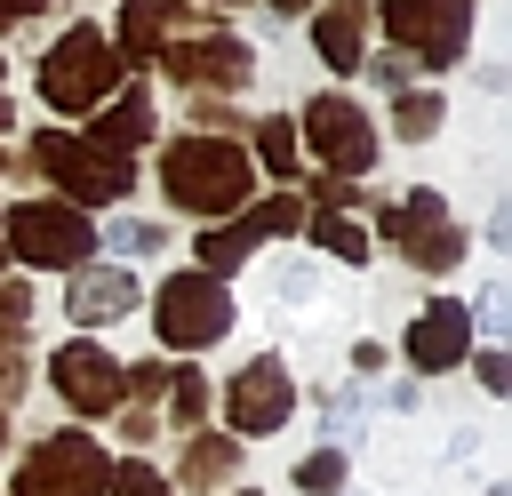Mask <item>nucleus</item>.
<instances>
[{
    "label": "nucleus",
    "instance_id": "1",
    "mask_svg": "<svg viewBox=\"0 0 512 496\" xmlns=\"http://www.w3.org/2000/svg\"><path fill=\"white\" fill-rule=\"evenodd\" d=\"M160 184H168V200L192 208V216H232V208L248 200L256 168H248V152H240L232 136H176L168 160H160Z\"/></svg>",
    "mask_w": 512,
    "mask_h": 496
},
{
    "label": "nucleus",
    "instance_id": "2",
    "mask_svg": "<svg viewBox=\"0 0 512 496\" xmlns=\"http://www.w3.org/2000/svg\"><path fill=\"white\" fill-rule=\"evenodd\" d=\"M112 80H120V56L104 48L96 24H72V32L40 56V96H48L56 112H96V104L112 96Z\"/></svg>",
    "mask_w": 512,
    "mask_h": 496
},
{
    "label": "nucleus",
    "instance_id": "3",
    "mask_svg": "<svg viewBox=\"0 0 512 496\" xmlns=\"http://www.w3.org/2000/svg\"><path fill=\"white\" fill-rule=\"evenodd\" d=\"M0 240H8V256H16V264L64 272V264H88V248H96V224H88L72 200H24V208H8Z\"/></svg>",
    "mask_w": 512,
    "mask_h": 496
},
{
    "label": "nucleus",
    "instance_id": "4",
    "mask_svg": "<svg viewBox=\"0 0 512 496\" xmlns=\"http://www.w3.org/2000/svg\"><path fill=\"white\" fill-rule=\"evenodd\" d=\"M152 320H160V344H168V352H200V344H216V336L232 328V296H224V280H208V272H176V280H160Z\"/></svg>",
    "mask_w": 512,
    "mask_h": 496
},
{
    "label": "nucleus",
    "instance_id": "5",
    "mask_svg": "<svg viewBox=\"0 0 512 496\" xmlns=\"http://www.w3.org/2000/svg\"><path fill=\"white\" fill-rule=\"evenodd\" d=\"M32 160L64 184V200H120V192L136 184V160H120V152H104V144H88V136H64V128H48V136L32 144Z\"/></svg>",
    "mask_w": 512,
    "mask_h": 496
},
{
    "label": "nucleus",
    "instance_id": "6",
    "mask_svg": "<svg viewBox=\"0 0 512 496\" xmlns=\"http://www.w3.org/2000/svg\"><path fill=\"white\" fill-rule=\"evenodd\" d=\"M16 496H104V448L88 432H48L24 456Z\"/></svg>",
    "mask_w": 512,
    "mask_h": 496
},
{
    "label": "nucleus",
    "instance_id": "7",
    "mask_svg": "<svg viewBox=\"0 0 512 496\" xmlns=\"http://www.w3.org/2000/svg\"><path fill=\"white\" fill-rule=\"evenodd\" d=\"M384 32L424 64H456L472 40V0H384Z\"/></svg>",
    "mask_w": 512,
    "mask_h": 496
},
{
    "label": "nucleus",
    "instance_id": "8",
    "mask_svg": "<svg viewBox=\"0 0 512 496\" xmlns=\"http://www.w3.org/2000/svg\"><path fill=\"white\" fill-rule=\"evenodd\" d=\"M376 224H384V240H400V248H408V264H416V272H448V264L464 256V232H456V216H448V200H440V192H408V200H400V208H384Z\"/></svg>",
    "mask_w": 512,
    "mask_h": 496
},
{
    "label": "nucleus",
    "instance_id": "9",
    "mask_svg": "<svg viewBox=\"0 0 512 496\" xmlns=\"http://www.w3.org/2000/svg\"><path fill=\"white\" fill-rule=\"evenodd\" d=\"M288 408H296V392H288V368H280L272 352H256V360L224 384L232 440H264V432H280V424H288Z\"/></svg>",
    "mask_w": 512,
    "mask_h": 496
},
{
    "label": "nucleus",
    "instance_id": "10",
    "mask_svg": "<svg viewBox=\"0 0 512 496\" xmlns=\"http://www.w3.org/2000/svg\"><path fill=\"white\" fill-rule=\"evenodd\" d=\"M304 136H312V152H320L336 176H360V168L376 160V128H368V112H360L352 96H312V104H304Z\"/></svg>",
    "mask_w": 512,
    "mask_h": 496
},
{
    "label": "nucleus",
    "instance_id": "11",
    "mask_svg": "<svg viewBox=\"0 0 512 496\" xmlns=\"http://www.w3.org/2000/svg\"><path fill=\"white\" fill-rule=\"evenodd\" d=\"M160 56H168V72H176L192 96H232V88L256 72L248 40H232V32H200V40H176V48H160Z\"/></svg>",
    "mask_w": 512,
    "mask_h": 496
},
{
    "label": "nucleus",
    "instance_id": "12",
    "mask_svg": "<svg viewBox=\"0 0 512 496\" xmlns=\"http://www.w3.org/2000/svg\"><path fill=\"white\" fill-rule=\"evenodd\" d=\"M48 384L80 408V416H104V408H120V360L104 352V344H64L56 360H48Z\"/></svg>",
    "mask_w": 512,
    "mask_h": 496
},
{
    "label": "nucleus",
    "instance_id": "13",
    "mask_svg": "<svg viewBox=\"0 0 512 496\" xmlns=\"http://www.w3.org/2000/svg\"><path fill=\"white\" fill-rule=\"evenodd\" d=\"M472 352V312L464 304H424L416 312V328H408V368H424V376H440V368H456Z\"/></svg>",
    "mask_w": 512,
    "mask_h": 496
},
{
    "label": "nucleus",
    "instance_id": "14",
    "mask_svg": "<svg viewBox=\"0 0 512 496\" xmlns=\"http://www.w3.org/2000/svg\"><path fill=\"white\" fill-rule=\"evenodd\" d=\"M128 304H136V272H128V264H88V272H72V288H64V312H72L80 328L120 320Z\"/></svg>",
    "mask_w": 512,
    "mask_h": 496
},
{
    "label": "nucleus",
    "instance_id": "15",
    "mask_svg": "<svg viewBox=\"0 0 512 496\" xmlns=\"http://www.w3.org/2000/svg\"><path fill=\"white\" fill-rule=\"evenodd\" d=\"M360 32H368V0H336V8H320V24H312L320 64H328V72H360Z\"/></svg>",
    "mask_w": 512,
    "mask_h": 496
},
{
    "label": "nucleus",
    "instance_id": "16",
    "mask_svg": "<svg viewBox=\"0 0 512 496\" xmlns=\"http://www.w3.org/2000/svg\"><path fill=\"white\" fill-rule=\"evenodd\" d=\"M176 480H184V488H224V480H240V440H232V432H192L184 456H176Z\"/></svg>",
    "mask_w": 512,
    "mask_h": 496
},
{
    "label": "nucleus",
    "instance_id": "17",
    "mask_svg": "<svg viewBox=\"0 0 512 496\" xmlns=\"http://www.w3.org/2000/svg\"><path fill=\"white\" fill-rule=\"evenodd\" d=\"M144 136H152V96H136V88L112 96V104L96 112V128H88V144H104V152H120V160H128Z\"/></svg>",
    "mask_w": 512,
    "mask_h": 496
},
{
    "label": "nucleus",
    "instance_id": "18",
    "mask_svg": "<svg viewBox=\"0 0 512 496\" xmlns=\"http://www.w3.org/2000/svg\"><path fill=\"white\" fill-rule=\"evenodd\" d=\"M160 0H120V48L112 56H128V64H144V56H160Z\"/></svg>",
    "mask_w": 512,
    "mask_h": 496
},
{
    "label": "nucleus",
    "instance_id": "19",
    "mask_svg": "<svg viewBox=\"0 0 512 496\" xmlns=\"http://www.w3.org/2000/svg\"><path fill=\"white\" fill-rule=\"evenodd\" d=\"M312 240H320L328 256H344V264H368V232H360L344 208H320V216H312Z\"/></svg>",
    "mask_w": 512,
    "mask_h": 496
},
{
    "label": "nucleus",
    "instance_id": "20",
    "mask_svg": "<svg viewBox=\"0 0 512 496\" xmlns=\"http://www.w3.org/2000/svg\"><path fill=\"white\" fill-rule=\"evenodd\" d=\"M248 248H256L248 216H240V224H224V232H200V264H208V280H224V272H232V264H240Z\"/></svg>",
    "mask_w": 512,
    "mask_h": 496
},
{
    "label": "nucleus",
    "instance_id": "21",
    "mask_svg": "<svg viewBox=\"0 0 512 496\" xmlns=\"http://www.w3.org/2000/svg\"><path fill=\"white\" fill-rule=\"evenodd\" d=\"M296 488H304V496H336V488H344V448H312V456H296Z\"/></svg>",
    "mask_w": 512,
    "mask_h": 496
},
{
    "label": "nucleus",
    "instance_id": "22",
    "mask_svg": "<svg viewBox=\"0 0 512 496\" xmlns=\"http://www.w3.org/2000/svg\"><path fill=\"white\" fill-rule=\"evenodd\" d=\"M256 152L272 176H296V120H256Z\"/></svg>",
    "mask_w": 512,
    "mask_h": 496
},
{
    "label": "nucleus",
    "instance_id": "23",
    "mask_svg": "<svg viewBox=\"0 0 512 496\" xmlns=\"http://www.w3.org/2000/svg\"><path fill=\"white\" fill-rule=\"evenodd\" d=\"M296 224H304V208H296L288 192H272L264 208H248V232H256V240H280V232H296Z\"/></svg>",
    "mask_w": 512,
    "mask_h": 496
},
{
    "label": "nucleus",
    "instance_id": "24",
    "mask_svg": "<svg viewBox=\"0 0 512 496\" xmlns=\"http://www.w3.org/2000/svg\"><path fill=\"white\" fill-rule=\"evenodd\" d=\"M392 128H400V136H432V128H440V96L408 88V96H400V112H392Z\"/></svg>",
    "mask_w": 512,
    "mask_h": 496
},
{
    "label": "nucleus",
    "instance_id": "25",
    "mask_svg": "<svg viewBox=\"0 0 512 496\" xmlns=\"http://www.w3.org/2000/svg\"><path fill=\"white\" fill-rule=\"evenodd\" d=\"M200 416H208V376H200V368H184V376H176V424L192 432Z\"/></svg>",
    "mask_w": 512,
    "mask_h": 496
},
{
    "label": "nucleus",
    "instance_id": "26",
    "mask_svg": "<svg viewBox=\"0 0 512 496\" xmlns=\"http://www.w3.org/2000/svg\"><path fill=\"white\" fill-rule=\"evenodd\" d=\"M104 488H112V496H168V488H160V472H144L136 456H128L120 472H104Z\"/></svg>",
    "mask_w": 512,
    "mask_h": 496
},
{
    "label": "nucleus",
    "instance_id": "27",
    "mask_svg": "<svg viewBox=\"0 0 512 496\" xmlns=\"http://www.w3.org/2000/svg\"><path fill=\"white\" fill-rule=\"evenodd\" d=\"M160 240H168L160 224H120V232H112V248H120V256H152Z\"/></svg>",
    "mask_w": 512,
    "mask_h": 496
},
{
    "label": "nucleus",
    "instance_id": "28",
    "mask_svg": "<svg viewBox=\"0 0 512 496\" xmlns=\"http://www.w3.org/2000/svg\"><path fill=\"white\" fill-rule=\"evenodd\" d=\"M472 376H480V384H488V392H496V400H504V392H512V360H504V352H496V344H488V352H480V360H472Z\"/></svg>",
    "mask_w": 512,
    "mask_h": 496
},
{
    "label": "nucleus",
    "instance_id": "29",
    "mask_svg": "<svg viewBox=\"0 0 512 496\" xmlns=\"http://www.w3.org/2000/svg\"><path fill=\"white\" fill-rule=\"evenodd\" d=\"M16 384H24V352L0 344V400H16Z\"/></svg>",
    "mask_w": 512,
    "mask_h": 496
},
{
    "label": "nucleus",
    "instance_id": "30",
    "mask_svg": "<svg viewBox=\"0 0 512 496\" xmlns=\"http://www.w3.org/2000/svg\"><path fill=\"white\" fill-rule=\"evenodd\" d=\"M368 80H384V88H400V80H408V56H376V64H368Z\"/></svg>",
    "mask_w": 512,
    "mask_h": 496
},
{
    "label": "nucleus",
    "instance_id": "31",
    "mask_svg": "<svg viewBox=\"0 0 512 496\" xmlns=\"http://www.w3.org/2000/svg\"><path fill=\"white\" fill-rule=\"evenodd\" d=\"M24 312H32V296H24L16 280H8V288H0V320H24Z\"/></svg>",
    "mask_w": 512,
    "mask_h": 496
},
{
    "label": "nucleus",
    "instance_id": "32",
    "mask_svg": "<svg viewBox=\"0 0 512 496\" xmlns=\"http://www.w3.org/2000/svg\"><path fill=\"white\" fill-rule=\"evenodd\" d=\"M32 8H48V0H0V24H16V16H32Z\"/></svg>",
    "mask_w": 512,
    "mask_h": 496
},
{
    "label": "nucleus",
    "instance_id": "33",
    "mask_svg": "<svg viewBox=\"0 0 512 496\" xmlns=\"http://www.w3.org/2000/svg\"><path fill=\"white\" fill-rule=\"evenodd\" d=\"M272 8H288V16H296V8H304V0H272Z\"/></svg>",
    "mask_w": 512,
    "mask_h": 496
},
{
    "label": "nucleus",
    "instance_id": "34",
    "mask_svg": "<svg viewBox=\"0 0 512 496\" xmlns=\"http://www.w3.org/2000/svg\"><path fill=\"white\" fill-rule=\"evenodd\" d=\"M480 496H512V488H480Z\"/></svg>",
    "mask_w": 512,
    "mask_h": 496
},
{
    "label": "nucleus",
    "instance_id": "35",
    "mask_svg": "<svg viewBox=\"0 0 512 496\" xmlns=\"http://www.w3.org/2000/svg\"><path fill=\"white\" fill-rule=\"evenodd\" d=\"M0 128H8V96H0Z\"/></svg>",
    "mask_w": 512,
    "mask_h": 496
},
{
    "label": "nucleus",
    "instance_id": "36",
    "mask_svg": "<svg viewBox=\"0 0 512 496\" xmlns=\"http://www.w3.org/2000/svg\"><path fill=\"white\" fill-rule=\"evenodd\" d=\"M240 496H264V488H240Z\"/></svg>",
    "mask_w": 512,
    "mask_h": 496
},
{
    "label": "nucleus",
    "instance_id": "37",
    "mask_svg": "<svg viewBox=\"0 0 512 496\" xmlns=\"http://www.w3.org/2000/svg\"><path fill=\"white\" fill-rule=\"evenodd\" d=\"M0 440H8V416H0Z\"/></svg>",
    "mask_w": 512,
    "mask_h": 496
},
{
    "label": "nucleus",
    "instance_id": "38",
    "mask_svg": "<svg viewBox=\"0 0 512 496\" xmlns=\"http://www.w3.org/2000/svg\"><path fill=\"white\" fill-rule=\"evenodd\" d=\"M0 256H8V240H0Z\"/></svg>",
    "mask_w": 512,
    "mask_h": 496
}]
</instances>
